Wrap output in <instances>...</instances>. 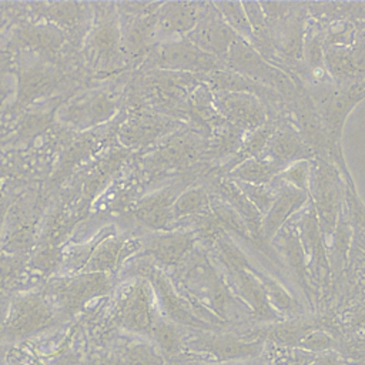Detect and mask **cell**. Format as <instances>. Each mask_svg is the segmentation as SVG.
Masks as SVG:
<instances>
[{
  "instance_id": "1",
  "label": "cell",
  "mask_w": 365,
  "mask_h": 365,
  "mask_svg": "<svg viewBox=\"0 0 365 365\" xmlns=\"http://www.w3.org/2000/svg\"><path fill=\"white\" fill-rule=\"evenodd\" d=\"M111 281L108 274L81 272L51 281L44 294L56 308L58 317L78 312L90 299L108 294Z\"/></svg>"
},
{
  "instance_id": "2",
  "label": "cell",
  "mask_w": 365,
  "mask_h": 365,
  "mask_svg": "<svg viewBox=\"0 0 365 365\" xmlns=\"http://www.w3.org/2000/svg\"><path fill=\"white\" fill-rule=\"evenodd\" d=\"M58 314L44 292H33L17 298L4 319L6 341H17L53 327Z\"/></svg>"
},
{
  "instance_id": "3",
  "label": "cell",
  "mask_w": 365,
  "mask_h": 365,
  "mask_svg": "<svg viewBox=\"0 0 365 365\" xmlns=\"http://www.w3.org/2000/svg\"><path fill=\"white\" fill-rule=\"evenodd\" d=\"M114 319L123 328L137 334H151L155 324L153 298L144 281L128 287L117 301Z\"/></svg>"
},
{
  "instance_id": "4",
  "label": "cell",
  "mask_w": 365,
  "mask_h": 365,
  "mask_svg": "<svg viewBox=\"0 0 365 365\" xmlns=\"http://www.w3.org/2000/svg\"><path fill=\"white\" fill-rule=\"evenodd\" d=\"M188 40L215 58H222L228 56L237 41V34L222 19L208 14L188 34Z\"/></svg>"
},
{
  "instance_id": "5",
  "label": "cell",
  "mask_w": 365,
  "mask_h": 365,
  "mask_svg": "<svg viewBox=\"0 0 365 365\" xmlns=\"http://www.w3.org/2000/svg\"><path fill=\"white\" fill-rule=\"evenodd\" d=\"M158 64L171 70L204 71L218 68V58L202 51L188 38L165 44L158 53Z\"/></svg>"
},
{
  "instance_id": "6",
  "label": "cell",
  "mask_w": 365,
  "mask_h": 365,
  "mask_svg": "<svg viewBox=\"0 0 365 365\" xmlns=\"http://www.w3.org/2000/svg\"><path fill=\"white\" fill-rule=\"evenodd\" d=\"M221 113L240 130L258 128L265 121V111L261 103L250 93L225 91L218 98Z\"/></svg>"
},
{
  "instance_id": "7",
  "label": "cell",
  "mask_w": 365,
  "mask_h": 365,
  "mask_svg": "<svg viewBox=\"0 0 365 365\" xmlns=\"http://www.w3.org/2000/svg\"><path fill=\"white\" fill-rule=\"evenodd\" d=\"M204 4L167 3L158 11L157 29L165 36L191 33L201 20Z\"/></svg>"
},
{
  "instance_id": "8",
  "label": "cell",
  "mask_w": 365,
  "mask_h": 365,
  "mask_svg": "<svg viewBox=\"0 0 365 365\" xmlns=\"http://www.w3.org/2000/svg\"><path fill=\"white\" fill-rule=\"evenodd\" d=\"M201 154V144L188 134H180L171 137L164 145H161L151 157L153 168H170L190 165Z\"/></svg>"
},
{
  "instance_id": "9",
  "label": "cell",
  "mask_w": 365,
  "mask_h": 365,
  "mask_svg": "<svg viewBox=\"0 0 365 365\" xmlns=\"http://www.w3.org/2000/svg\"><path fill=\"white\" fill-rule=\"evenodd\" d=\"M174 194H177V190L168 188L160 194L143 200L135 211L137 220L153 230L167 227L170 221L174 220L173 204L175 201L174 197L177 198V195Z\"/></svg>"
},
{
  "instance_id": "10",
  "label": "cell",
  "mask_w": 365,
  "mask_h": 365,
  "mask_svg": "<svg viewBox=\"0 0 365 365\" xmlns=\"http://www.w3.org/2000/svg\"><path fill=\"white\" fill-rule=\"evenodd\" d=\"M305 201V194L302 190L295 187H287L281 191V194L275 198L271 208L267 211V218L264 222V231L267 235H272L278 231V228L284 224V221L297 211Z\"/></svg>"
},
{
  "instance_id": "11",
  "label": "cell",
  "mask_w": 365,
  "mask_h": 365,
  "mask_svg": "<svg viewBox=\"0 0 365 365\" xmlns=\"http://www.w3.org/2000/svg\"><path fill=\"white\" fill-rule=\"evenodd\" d=\"M167 130V123L154 115L140 114L124 124L121 130V140L127 145L147 143Z\"/></svg>"
},
{
  "instance_id": "12",
  "label": "cell",
  "mask_w": 365,
  "mask_h": 365,
  "mask_svg": "<svg viewBox=\"0 0 365 365\" xmlns=\"http://www.w3.org/2000/svg\"><path fill=\"white\" fill-rule=\"evenodd\" d=\"M125 248L124 240H107L94 248L90 258L80 268L81 272L108 274L120 262Z\"/></svg>"
},
{
  "instance_id": "13",
  "label": "cell",
  "mask_w": 365,
  "mask_h": 365,
  "mask_svg": "<svg viewBox=\"0 0 365 365\" xmlns=\"http://www.w3.org/2000/svg\"><path fill=\"white\" fill-rule=\"evenodd\" d=\"M308 150L304 147L302 141L289 131H281L271 138L268 143V155L267 158L277 164L279 168L289 163L305 157Z\"/></svg>"
},
{
  "instance_id": "14",
  "label": "cell",
  "mask_w": 365,
  "mask_h": 365,
  "mask_svg": "<svg viewBox=\"0 0 365 365\" xmlns=\"http://www.w3.org/2000/svg\"><path fill=\"white\" fill-rule=\"evenodd\" d=\"M191 238L187 234H171L155 238L148 251L157 258L160 262L173 265L177 264L181 257L190 250Z\"/></svg>"
},
{
  "instance_id": "15",
  "label": "cell",
  "mask_w": 365,
  "mask_h": 365,
  "mask_svg": "<svg viewBox=\"0 0 365 365\" xmlns=\"http://www.w3.org/2000/svg\"><path fill=\"white\" fill-rule=\"evenodd\" d=\"M278 170L279 167L268 158H250L235 168L234 177L245 184L261 185L268 182Z\"/></svg>"
},
{
  "instance_id": "16",
  "label": "cell",
  "mask_w": 365,
  "mask_h": 365,
  "mask_svg": "<svg viewBox=\"0 0 365 365\" xmlns=\"http://www.w3.org/2000/svg\"><path fill=\"white\" fill-rule=\"evenodd\" d=\"M114 365H161L154 348L144 342H134L121 346L113 355Z\"/></svg>"
},
{
  "instance_id": "17",
  "label": "cell",
  "mask_w": 365,
  "mask_h": 365,
  "mask_svg": "<svg viewBox=\"0 0 365 365\" xmlns=\"http://www.w3.org/2000/svg\"><path fill=\"white\" fill-rule=\"evenodd\" d=\"M19 38L23 44L44 53L54 51L63 43V37L56 29L41 27V26L24 29L19 34Z\"/></svg>"
},
{
  "instance_id": "18",
  "label": "cell",
  "mask_w": 365,
  "mask_h": 365,
  "mask_svg": "<svg viewBox=\"0 0 365 365\" xmlns=\"http://www.w3.org/2000/svg\"><path fill=\"white\" fill-rule=\"evenodd\" d=\"M240 141H241V130L234 127L232 124L222 125L211 138L208 148L210 155L222 157L225 154H230L232 151L240 150Z\"/></svg>"
},
{
  "instance_id": "19",
  "label": "cell",
  "mask_w": 365,
  "mask_h": 365,
  "mask_svg": "<svg viewBox=\"0 0 365 365\" xmlns=\"http://www.w3.org/2000/svg\"><path fill=\"white\" fill-rule=\"evenodd\" d=\"M208 205V195L202 188H191L181 192L173 204L174 218L201 212Z\"/></svg>"
},
{
  "instance_id": "20",
  "label": "cell",
  "mask_w": 365,
  "mask_h": 365,
  "mask_svg": "<svg viewBox=\"0 0 365 365\" xmlns=\"http://www.w3.org/2000/svg\"><path fill=\"white\" fill-rule=\"evenodd\" d=\"M215 6L220 9L218 13L235 34L238 33L245 38H252L254 33L241 3H218Z\"/></svg>"
},
{
  "instance_id": "21",
  "label": "cell",
  "mask_w": 365,
  "mask_h": 365,
  "mask_svg": "<svg viewBox=\"0 0 365 365\" xmlns=\"http://www.w3.org/2000/svg\"><path fill=\"white\" fill-rule=\"evenodd\" d=\"M94 46L100 56L110 58L121 46V34L115 26L106 23L94 34Z\"/></svg>"
},
{
  "instance_id": "22",
  "label": "cell",
  "mask_w": 365,
  "mask_h": 365,
  "mask_svg": "<svg viewBox=\"0 0 365 365\" xmlns=\"http://www.w3.org/2000/svg\"><path fill=\"white\" fill-rule=\"evenodd\" d=\"M51 83V77L48 73L43 70H33L23 76L21 87H20V97L23 100L31 98L33 96L41 93L44 88L48 87Z\"/></svg>"
},
{
  "instance_id": "23",
  "label": "cell",
  "mask_w": 365,
  "mask_h": 365,
  "mask_svg": "<svg viewBox=\"0 0 365 365\" xmlns=\"http://www.w3.org/2000/svg\"><path fill=\"white\" fill-rule=\"evenodd\" d=\"M151 335L154 336V339L157 341V344L160 345V348L163 349L164 354L171 355L177 351L178 338H177L175 329L171 325H168L163 321H155Z\"/></svg>"
},
{
  "instance_id": "24",
  "label": "cell",
  "mask_w": 365,
  "mask_h": 365,
  "mask_svg": "<svg viewBox=\"0 0 365 365\" xmlns=\"http://www.w3.org/2000/svg\"><path fill=\"white\" fill-rule=\"evenodd\" d=\"M328 66L331 70H334L338 74H349L355 71V66L351 58V53L344 48H334L329 50L327 54Z\"/></svg>"
},
{
  "instance_id": "25",
  "label": "cell",
  "mask_w": 365,
  "mask_h": 365,
  "mask_svg": "<svg viewBox=\"0 0 365 365\" xmlns=\"http://www.w3.org/2000/svg\"><path fill=\"white\" fill-rule=\"evenodd\" d=\"M242 7L252 29V33L258 37H264L267 30V17L264 14V10H261V4L244 3Z\"/></svg>"
},
{
  "instance_id": "26",
  "label": "cell",
  "mask_w": 365,
  "mask_h": 365,
  "mask_svg": "<svg viewBox=\"0 0 365 365\" xmlns=\"http://www.w3.org/2000/svg\"><path fill=\"white\" fill-rule=\"evenodd\" d=\"M113 108L114 101L107 94H98L90 101L87 107V115L90 120H103L104 117L110 115Z\"/></svg>"
},
{
  "instance_id": "27",
  "label": "cell",
  "mask_w": 365,
  "mask_h": 365,
  "mask_svg": "<svg viewBox=\"0 0 365 365\" xmlns=\"http://www.w3.org/2000/svg\"><path fill=\"white\" fill-rule=\"evenodd\" d=\"M308 164L305 161L301 163H295L292 164L285 173L284 177L298 190H302L307 184V178H308Z\"/></svg>"
},
{
  "instance_id": "28",
  "label": "cell",
  "mask_w": 365,
  "mask_h": 365,
  "mask_svg": "<svg viewBox=\"0 0 365 365\" xmlns=\"http://www.w3.org/2000/svg\"><path fill=\"white\" fill-rule=\"evenodd\" d=\"M50 14L53 16L54 20L67 23V21L73 20L74 16L77 14L76 4H54L53 9L50 10Z\"/></svg>"
},
{
  "instance_id": "29",
  "label": "cell",
  "mask_w": 365,
  "mask_h": 365,
  "mask_svg": "<svg viewBox=\"0 0 365 365\" xmlns=\"http://www.w3.org/2000/svg\"><path fill=\"white\" fill-rule=\"evenodd\" d=\"M16 269H17V265L14 261H1L0 262V291L11 279V275H13V272H16Z\"/></svg>"
},
{
  "instance_id": "30",
  "label": "cell",
  "mask_w": 365,
  "mask_h": 365,
  "mask_svg": "<svg viewBox=\"0 0 365 365\" xmlns=\"http://www.w3.org/2000/svg\"><path fill=\"white\" fill-rule=\"evenodd\" d=\"M87 365H114V361L108 354H91Z\"/></svg>"
},
{
  "instance_id": "31",
  "label": "cell",
  "mask_w": 365,
  "mask_h": 365,
  "mask_svg": "<svg viewBox=\"0 0 365 365\" xmlns=\"http://www.w3.org/2000/svg\"><path fill=\"white\" fill-rule=\"evenodd\" d=\"M6 341L4 338V321L0 322V356H1V352H3V342Z\"/></svg>"
},
{
  "instance_id": "32",
  "label": "cell",
  "mask_w": 365,
  "mask_h": 365,
  "mask_svg": "<svg viewBox=\"0 0 365 365\" xmlns=\"http://www.w3.org/2000/svg\"><path fill=\"white\" fill-rule=\"evenodd\" d=\"M0 90H1V81H0Z\"/></svg>"
}]
</instances>
